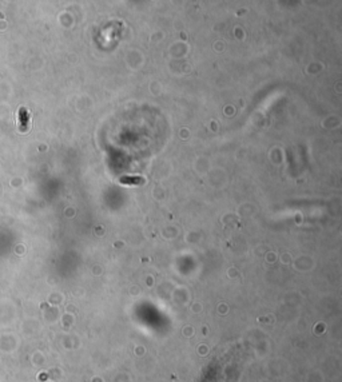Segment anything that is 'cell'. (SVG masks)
I'll return each instance as SVG.
<instances>
[{"label":"cell","instance_id":"cell-1","mask_svg":"<svg viewBox=\"0 0 342 382\" xmlns=\"http://www.w3.org/2000/svg\"><path fill=\"white\" fill-rule=\"evenodd\" d=\"M122 185H139L143 182L142 177H122L119 179Z\"/></svg>","mask_w":342,"mask_h":382},{"label":"cell","instance_id":"cell-2","mask_svg":"<svg viewBox=\"0 0 342 382\" xmlns=\"http://www.w3.org/2000/svg\"><path fill=\"white\" fill-rule=\"evenodd\" d=\"M19 117H20L21 125L23 126L27 125V122H28V115H27V110H25L24 107L20 108V111H19Z\"/></svg>","mask_w":342,"mask_h":382}]
</instances>
